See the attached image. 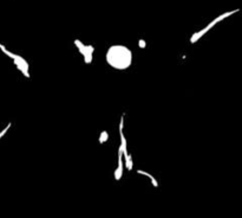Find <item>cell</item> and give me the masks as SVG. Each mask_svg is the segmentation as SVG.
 Segmentation results:
<instances>
[{
	"label": "cell",
	"mask_w": 242,
	"mask_h": 218,
	"mask_svg": "<svg viewBox=\"0 0 242 218\" xmlns=\"http://www.w3.org/2000/svg\"><path fill=\"white\" fill-rule=\"evenodd\" d=\"M132 60H134L132 51L128 46L121 44L111 45L105 53V60L107 65L119 71L129 69L132 64Z\"/></svg>",
	"instance_id": "1"
},
{
	"label": "cell",
	"mask_w": 242,
	"mask_h": 218,
	"mask_svg": "<svg viewBox=\"0 0 242 218\" xmlns=\"http://www.w3.org/2000/svg\"><path fill=\"white\" fill-rule=\"evenodd\" d=\"M0 50L6 55V56H9L10 58H12L13 60V62H14V64H16V67L18 68V69L21 71V74L25 76V77H27V78H30V65L29 63H27V60H25L24 57H21V56H19V55H17V53H13V52H11V51H9V50L6 49L2 44H0Z\"/></svg>",
	"instance_id": "2"
},
{
	"label": "cell",
	"mask_w": 242,
	"mask_h": 218,
	"mask_svg": "<svg viewBox=\"0 0 242 218\" xmlns=\"http://www.w3.org/2000/svg\"><path fill=\"white\" fill-rule=\"evenodd\" d=\"M237 11H239V10H234V11H229V12H226V13H223V14H221V16H219L217 18H215L214 20H212V21H210V23H209V24H208V25H207L204 29H202L201 31H198V32H195V33H194L193 36H191V38H190V43H191V44L196 43V42L200 39V38H201L203 35H205V33L210 30L212 27H214V26H215L217 23H220L221 20L226 19V18H228L229 16H233V14H234V13H236Z\"/></svg>",
	"instance_id": "3"
},
{
	"label": "cell",
	"mask_w": 242,
	"mask_h": 218,
	"mask_svg": "<svg viewBox=\"0 0 242 218\" xmlns=\"http://www.w3.org/2000/svg\"><path fill=\"white\" fill-rule=\"evenodd\" d=\"M75 45L78 48L79 52L82 53L83 58H84V62L86 64H90L92 62V58H93V51H95V48L92 45H85L83 44L79 39L75 40Z\"/></svg>",
	"instance_id": "4"
},
{
	"label": "cell",
	"mask_w": 242,
	"mask_h": 218,
	"mask_svg": "<svg viewBox=\"0 0 242 218\" xmlns=\"http://www.w3.org/2000/svg\"><path fill=\"white\" fill-rule=\"evenodd\" d=\"M137 173H138V174H141V176H144V177H146V178H149L150 179V181H151V184H153V186H154V187H158V183H157V180H156V178L154 177V176H151L150 173L145 172V171H143V169H137Z\"/></svg>",
	"instance_id": "5"
},
{
	"label": "cell",
	"mask_w": 242,
	"mask_h": 218,
	"mask_svg": "<svg viewBox=\"0 0 242 218\" xmlns=\"http://www.w3.org/2000/svg\"><path fill=\"white\" fill-rule=\"evenodd\" d=\"M107 139H109V133H107V130H103L100 134H99V144H104V142H107Z\"/></svg>",
	"instance_id": "6"
},
{
	"label": "cell",
	"mask_w": 242,
	"mask_h": 218,
	"mask_svg": "<svg viewBox=\"0 0 242 218\" xmlns=\"http://www.w3.org/2000/svg\"><path fill=\"white\" fill-rule=\"evenodd\" d=\"M10 128H11V123H9V125L6 126V128H4L2 130H1V132H0V139H1V138H2V136L6 134V133H7V130H9Z\"/></svg>",
	"instance_id": "7"
},
{
	"label": "cell",
	"mask_w": 242,
	"mask_h": 218,
	"mask_svg": "<svg viewBox=\"0 0 242 218\" xmlns=\"http://www.w3.org/2000/svg\"><path fill=\"white\" fill-rule=\"evenodd\" d=\"M138 45H139V48H142V49H144L145 48V40L144 39H139L138 40Z\"/></svg>",
	"instance_id": "8"
}]
</instances>
